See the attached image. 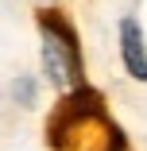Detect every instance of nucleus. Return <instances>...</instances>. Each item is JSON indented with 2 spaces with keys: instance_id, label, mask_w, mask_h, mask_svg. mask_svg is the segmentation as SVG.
Instances as JSON below:
<instances>
[{
  "instance_id": "obj_1",
  "label": "nucleus",
  "mask_w": 147,
  "mask_h": 151,
  "mask_svg": "<svg viewBox=\"0 0 147 151\" xmlns=\"http://www.w3.org/2000/svg\"><path fill=\"white\" fill-rule=\"evenodd\" d=\"M47 139L54 151H132L120 124L108 116L105 97L89 85L74 89L58 101L47 120Z\"/></svg>"
},
{
  "instance_id": "obj_2",
  "label": "nucleus",
  "mask_w": 147,
  "mask_h": 151,
  "mask_svg": "<svg viewBox=\"0 0 147 151\" xmlns=\"http://www.w3.org/2000/svg\"><path fill=\"white\" fill-rule=\"evenodd\" d=\"M39 39H43L47 78L62 89V93L81 89L85 85V62H81V47H77L74 23L62 12H39Z\"/></svg>"
},
{
  "instance_id": "obj_3",
  "label": "nucleus",
  "mask_w": 147,
  "mask_h": 151,
  "mask_svg": "<svg viewBox=\"0 0 147 151\" xmlns=\"http://www.w3.org/2000/svg\"><path fill=\"white\" fill-rule=\"evenodd\" d=\"M120 58L136 81H147V43H143V27L132 16L120 19Z\"/></svg>"
}]
</instances>
